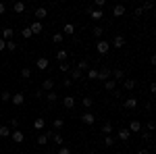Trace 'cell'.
Instances as JSON below:
<instances>
[{
  "label": "cell",
  "instance_id": "cell-36",
  "mask_svg": "<svg viewBox=\"0 0 156 154\" xmlns=\"http://www.w3.org/2000/svg\"><path fill=\"white\" fill-rule=\"evenodd\" d=\"M112 75H115V79H123V77H125V73L121 71V69H115V71H112Z\"/></svg>",
  "mask_w": 156,
  "mask_h": 154
},
{
  "label": "cell",
  "instance_id": "cell-20",
  "mask_svg": "<svg viewBox=\"0 0 156 154\" xmlns=\"http://www.w3.org/2000/svg\"><path fill=\"white\" fill-rule=\"evenodd\" d=\"M112 46H115V48H123V46H125V38H123V36H117L115 40H112Z\"/></svg>",
  "mask_w": 156,
  "mask_h": 154
},
{
  "label": "cell",
  "instance_id": "cell-15",
  "mask_svg": "<svg viewBox=\"0 0 156 154\" xmlns=\"http://www.w3.org/2000/svg\"><path fill=\"white\" fill-rule=\"evenodd\" d=\"M81 77H83V71H79L77 67H75V69H71V77H69L71 81H73V79H77V81H79Z\"/></svg>",
  "mask_w": 156,
  "mask_h": 154
},
{
  "label": "cell",
  "instance_id": "cell-30",
  "mask_svg": "<svg viewBox=\"0 0 156 154\" xmlns=\"http://www.w3.org/2000/svg\"><path fill=\"white\" fill-rule=\"evenodd\" d=\"M21 77H23V79H29V77H31V69H29V67H23V69H21Z\"/></svg>",
  "mask_w": 156,
  "mask_h": 154
},
{
  "label": "cell",
  "instance_id": "cell-19",
  "mask_svg": "<svg viewBox=\"0 0 156 154\" xmlns=\"http://www.w3.org/2000/svg\"><path fill=\"white\" fill-rule=\"evenodd\" d=\"M0 138H11V127L9 125H0Z\"/></svg>",
  "mask_w": 156,
  "mask_h": 154
},
{
  "label": "cell",
  "instance_id": "cell-38",
  "mask_svg": "<svg viewBox=\"0 0 156 154\" xmlns=\"http://www.w3.org/2000/svg\"><path fill=\"white\" fill-rule=\"evenodd\" d=\"M73 31H75V27H73L71 23H67V25H65V29H62V34H73Z\"/></svg>",
  "mask_w": 156,
  "mask_h": 154
},
{
  "label": "cell",
  "instance_id": "cell-31",
  "mask_svg": "<svg viewBox=\"0 0 156 154\" xmlns=\"http://www.w3.org/2000/svg\"><path fill=\"white\" fill-rule=\"evenodd\" d=\"M102 133H106V135H112V125H110V123H104V125H102Z\"/></svg>",
  "mask_w": 156,
  "mask_h": 154
},
{
  "label": "cell",
  "instance_id": "cell-2",
  "mask_svg": "<svg viewBox=\"0 0 156 154\" xmlns=\"http://www.w3.org/2000/svg\"><path fill=\"white\" fill-rule=\"evenodd\" d=\"M96 50H98V54H106L108 50H110V42H106V40H100L96 44Z\"/></svg>",
  "mask_w": 156,
  "mask_h": 154
},
{
  "label": "cell",
  "instance_id": "cell-18",
  "mask_svg": "<svg viewBox=\"0 0 156 154\" xmlns=\"http://www.w3.org/2000/svg\"><path fill=\"white\" fill-rule=\"evenodd\" d=\"M135 106H137V98H127V100H125V108L133 110Z\"/></svg>",
  "mask_w": 156,
  "mask_h": 154
},
{
  "label": "cell",
  "instance_id": "cell-24",
  "mask_svg": "<svg viewBox=\"0 0 156 154\" xmlns=\"http://www.w3.org/2000/svg\"><path fill=\"white\" fill-rule=\"evenodd\" d=\"M87 79H98V69L96 67H90V69H87Z\"/></svg>",
  "mask_w": 156,
  "mask_h": 154
},
{
  "label": "cell",
  "instance_id": "cell-35",
  "mask_svg": "<svg viewBox=\"0 0 156 154\" xmlns=\"http://www.w3.org/2000/svg\"><path fill=\"white\" fill-rule=\"evenodd\" d=\"M0 100L2 102H11V92H2L0 94Z\"/></svg>",
  "mask_w": 156,
  "mask_h": 154
},
{
  "label": "cell",
  "instance_id": "cell-16",
  "mask_svg": "<svg viewBox=\"0 0 156 154\" xmlns=\"http://www.w3.org/2000/svg\"><path fill=\"white\" fill-rule=\"evenodd\" d=\"M129 131H142V123H140V121H137V119H133L131 123H129Z\"/></svg>",
  "mask_w": 156,
  "mask_h": 154
},
{
  "label": "cell",
  "instance_id": "cell-54",
  "mask_svg": "<svg viewBox=\"0 0 156 154\" xmlns=\"http://www.w3.org/2000/svg\"><path fill=\"white\" fill-rule=\"evenodd\" d=\"M92 154H96V152H92Z\"/></svg>",
  "mask_w": 156,
  "mask_h": 154
},
{
  "label": "cell",
  "instance_id": "cell-49",
  "mask_svg": "<svg viewBox=\"0 0 156 154\" xmlns=\"http://www.w3.org/2000/svg\"><path fill=\"white\" fill-rule=\"evenodd\" d=\"M142 15H144V11H142V6H137V9H135V17H142Z\"/></svg>",
  "mask_w": 156,
  "mask_h": 154
},
{
  "label": "cell",
  "instance_id": "cell-6",
  "mask_svg": "<svg viewBox=\"0 0 156 154\" xmlns=\"http://www.w3.org/2000/svg\"><path fill=\"white\" fill-rule=\"evenodd\" d=\"M48 59H46V56H40V59L36 60V67L37 69H40V71H46V69H48Z\"/></svg>",
  "mask_w": 156,
  "mask_h": 154
},
{
  "label": "cell",
  "instance_id": "cell-3",
  "mask_svg": "<svg viewBox=\"0 0 156 154\" xmlns=\"http://www.w3.org/2000/svg\"><path fill=\"white\" fill-rule=\"evenodd\" d=\"M129 138H131V131L127 129V127H123V129L117 131V140H121V142H127Z\"/></svg>",
  "mask_w": 156,
  "mask_h": 154
},
{
  "label": "cell",
  "instance_id": "cell-47",
  "mask_svg": "<svg viewBox=\"0 0 156 154\" xmlns=\"http://www.w3.org/2000/svg\"><path fill=\"white\" fill-rule=\"evenodd\" d=\"M142 138H144L146 142H150V140H152V133H142Z\"/></svg>",
  "mask_w": 156,
  "mask_h": 154
},
{
  "label": "cell",
  "instance_id": "cell-42",
  "mask_svg": "<svg viewBox=\"0 0 156 154\" xmlns=\"http://www.w3.org/2000/svg\"><path fill=\"white\" fill-rule=\"evenodd\" d=\"M56 154H71V148H67V146H60V150Z\"/></svg>",
  "mask_w": 156,
  "mask_h": 154
},
{
  "label": "cell",
  "instance_id": "cell-29",
  "mask_svg": "<svg viewBox=\"0 0 156 154\" xmlns=\"http://www.w3.org/2000/svg\"><path fill=\"white\" fill-rule=\"evenodd\" d=\"M50 138L58 144V146H62V142H65V140H62V135H60V133H54V131H52V135H50Z\"/></svg>",
  "mask_w": 156,
  "mask_h": 154
},
{
  "label": "cell",
  "instance_id": "cell-11",
  "mask_svg": "<svg viewBox=\"0 0 156 154\" xmlns=\"http://www.w3.org/2000/svg\"><path fill=\"white\" fill-rule=\"evenodd\" d=\"M29 29H31V34L36 36V34H42V29H44V27H42V23H40V21H34V23L29 25Z\"/></svg>",
  "mask_w": 156,
  "mask_h": 154
},
{
  "label": "cell",
  "instance_id": "cell-17",
  "mask_svg": "<svg viewBox=\"0 0 156 154\" xmlns=\"http://www.w3.org/2000/svg\"><path fill=\"white\" fill-rule=\"evenodd\" d=\"M52 88H54V81H52V79H44L42 90H44V92H52Z\"/></svg>",
  "mask_w": 156,
  "mask_h": 154
},
{
  "label": "cell",
  "instance_id": "cell-50",
  "mask_svg": "<svg viewBox=\"0 0 156 154\" xmlns=\"http://www.w3.org/2000/svg\"><path fill=\"white\" fill-rule=\"evenodd\" d=\"M4 11H6V4H4V2H0V15H4Z\"/></svg>",
  "mask_w": 156,
  "mask_h": 154
},
{
  "label": "cell",
  "instance_id": "cell-40",
  "mask_svg": "<svg viewBox=\"0 0 156 154\" xmlns=\"http://www.w3.org/2000/svg\"><path fill=\"white\" fill-rule=\"evenodd\" d=\"M62 125H65V121H62V119H54V129H60Z\"/></svg>",
  "mask_w": 156,
  "mask_h": 154
},
{
  "label": "cell",
  "instance_id": "cell-37",
  "mask_svg": "<svg viewBox=\"0 0 156 154\" xmlns=\"http://www.w3.org/2000/svg\"><path fill=\"white\" fill-rule=\"evenodd\" d=\"M104 144H106L108 148H110V146L115 144V135H106V138H104Z\"/></svg>",
  "mask_w": 156,
  "mask_h": 154
},
{
  "label": "cell",
  "instance_id": "cell-1",
  "mask_svg": "<svg viewBox=\"0 0 156 154\" xmlns=\"http://www.w3.org/2000/svg\"><path fill=\"white\" fill-rule=\"evenodd\" d=\"M12 36H15V29H12V27H4V29L0 31V40H4V42H11Z\"/></svg>",
  "mask_w": 156,
  "mask_h": 154
},
{
  "label": "cell",
  "instance_id": "cell-43",
  "mask_svg": "<svg viewBox=\"0 0 156 154\" xmlns=\"http://www.w3.org/2000/svg\"><path fill=\"white\" fill-rule=\"evenodd\" d=\"M6 50H11V52H12V50H17V44H15L12 40H11V42H6Z\"/></svg>",
  "mask_w": 156,
  "mask_h": 154
},
{
  "label": "cell",
  "instance_id": "cell-10",
  "mask_svg": "<svg viewBox=\"0 0 156 154\" xmlns=\"http://www.w3.org/2000/svg\"><path fill=\"white\" fill-rule=\"evenodd\" d=\"M62 106L65 108H73L75 106V98H73V96H65V98H62Z\"/></svg>",
  "mask_w": 156,
  "mask_h": 154
},
{
  "label": "cell",
  "instance_id": "cell-33",
  "mask_svg": "<svg viewBox=\"0 0 156 154\" xmlns=\"http://www.w3.org/2000/svg\"><path fill=\"white\" fill-rule=\"evenodd\" d=\"M21 36H23L25 40H29V38L34 36V34H31V29H29V27H23V31H21Z\"/></svg>",
  "mask_w": 156,
  "mask_h": 154
},
{
  "label": "cell",
  "instance_id": "cell-45",
  "mask_svg": "<svg viewBox=\"0 0 156 154\" xmlns=\"http://www.w3.org/2000/svg\"><path fill=\"white\" fill-rule=\"evenodd\" d=\"M11 127L12 129H19V119H11Z\"/></svg>",
  "mask_w": 156,
  "mask_h": 154
},
{
  "label": "cell",
  "instance_id": "cell-44",
  "mask_svg": "<svg viewBox=\"0 0 156 154\" xmlns=\"http://www.w3.org/2000/svg\"><path fill=\"white\" fill-rule=\"evenodd\" d=\"M94 4H96V9H98V11H100V9H102V6H104V4H106V0H96V2H94Z\"/></svg>",
  "mask_w": 156,
  "mask_h": 154
},
{
  "label": "cell",
  "instance_id": "cell-28",
  "mask_svg": "<svg viewBox=\"0 0 156 154\" xmlns=\"http://www.w3.org/2000/svg\"><path fill=\"white\" fill-rule=\"evenodd\" d=\"M46 100H48L50 104H54V102L58 100V96H56V92H48V94H46Z\"/></svg>",
  "mask_w": 156,
  "mask_h": 154
},
{
  "label": "cell",
  "instance_id": "cell-13",
  "mask_svg": "<svg viewBox=\"0 0 156 154\" xmlns=\"http://www.w3.org/2000/svg\"><path fill=\"white\" fill-rule=\"evenodd\" d=\"M135 85H137V81H135V79H131V77L123 81V88H125L127 92H131V90H133V88H135Z\"/></svg>",
  "mask_w": 156,
  "mask_h": 154
},
{
  "label": "cell",
  "instance_id": "cell-7",
  "mask_svg": "<svg viewBox=\"0 0 156 154\" xmlns=\"http://www.w3.org/2000/svg\"><path fill=\"white\" fill-rule=\"evenodd\" d=\"M11 102H12V104H15V106H21V104H23V102H25V96L21 94V92H17V94H15V96H11Z\"/></svg>",
  "mask_w": 156,
  "mask_h": 154
},
{
  "label": "cell",
  "instance_id": "cell-22",
  "mask_svg": "<svg viewBox=\"0 0 156 154\" xmlns=\"http://www.w3.org/2000/svg\"><path fill=\"white\" fill-rule=\"evenodd\" d=\"M54 56H56L58 63H67V52H65V50H56V54H54Z\"/></svg>",
  "mask_w": 156,
  "mask_h": 154
},
{
  "label": "cell",
  "instance_id": "cell-9",
  "mask_svg": "<svg viewBox=\"0 0 156 154\" xmlns=\"http://www.w3.org/2000/svg\"><path fill=\"white\" fill-rule=\"evenodd\" d=\"M81 121H83L85 125H94V121H96V117H94L92 113H83V115H81Z\"/></svg>",
  "mask_w": 156,
  "mask_h": 154
},
{
  "label": "cell",
  "instance_id": "cell-39",
  "mask_svg": "<svg viewBox=\"0 0 156 154\" xmlns=\"http://www.w3.org/2000/svg\"><path fill=\"white\" fill-rule=\"evenodd\" d=\"M92 34H94V38H100L102 34H104V29H102V27H94V31H92Z\"/></svg>",
  "mask_w": 156,
  "mask_h": 154
},
{
  "label": "cell",
  "instance_id": "cell-51",
  "mask_svg": "<svg viewBox=\"0 0 156 154\" xmlns=\"http://www.w3.org/2000/svg\"><path fill=\"white\" fill-rule=\"evenodd\" d=\"M137 154H150V150L148 148H142V150H137Z\"/></svg>",
  "mask_w": 156,
  "mask_h": 154
},
{
  "label": "cell",
  "instance_id": "cell-4",
  "mask_svg": "<svg viewBox=\"0 0 156 154\" xmlns=\"http://www.w3.org/2000/svg\"><path fill=\"white\" fill-rule=\"evenodd\" d=\"M98 79L108 81V79H110V67H102V69H98Z\"/></svg>",
  "mask_w": 156,
  "mask_h": 154
},
{
  "label": "cell",
  "instance_id": "cell-25",
  "mask_svg": "<svg viewBox=\"0 0 156 154\" xmlns=\"http://www.w3.org/2000/svg\"><path fill=\"white\" fill-rule=\"evenodd\" d=\"M115 85H117L115 79H108V81H104V90H106V92H112V90H115Z\"/></svg>",
  "mask_w": 156,
  "mask_h": 154
},
{
  "label": "cell",
  "instance_id": "cell-34",
  "mask_svg": "<svg viewBox=\"0 0 156 154\" xmlns=\"http://www.w3.org/2000/svg\"><path fill=\"white\" fill-rule=\"evenodd\" d=\"M62 40H65V36H62V34H54V36H52V42H54V44H60Z\"/></svg>",
  "mask_w": 156,
  "mask_h": 154
},
{
  "label": "cell",
  "instance_id": "cell-53",
  "mask_svg": "<svg viewBox=\"0 0 156 154\" xmlns=\"http://www.w3.org/2000/svg\"><path fill=\"white\" fill-rule=\"evenodd\" d=\"M42 154H52V152H50V150H44V152H42Z\"/></svg>",
  "mask_w": 156,
  "mask_h": 154
},
{
  "label": "cell",
  "instance_id": "cell-12",
  "mask_svg": "<svg viewBox=\"0 0 156 154\" xmlns=\"http://www.w3.org/2000/svg\"><path fill=\"white\" fill-rule=\"evenodd\" d=\"M90 17H92L94 21H100V19L104 17V13H102V11H98V9H90Z\"/></svg>",
  "mask_w": 156,
  "mask_h": 154
},
{
  "label": "cell",
  "instance_id": "cell-27",
  "mask_svg": "<svg viewBox=\"0 0 156 154\" xmlns=\"http://www.w3.org/2000/svg\"><path fill=\"white\" fill-rule=\"evenodd\" d=\"M12 11L15 13H23L25 11V2H15V4H12Z\"/></svg>",
  "mask_w": 156,
  "mask_h": 154
},
{
  "label": "cell",
  "instance_id": "cell-14",
  "mask_svg": "<svg viewBox=\"0 0 156 154\" xmlns=\"http://www.w3.org/2000/svg\"><path fill=\"white\" fill-rule=\"evenodd\" d=\"M125 15V6L123 4H117L115 9H112V17H123Z\"/></svg>",
  "mask_w": 156,
  "mask_h": 154
},
{
  "label": "cell",
  "instance_id": "cell-21",
  "mask_svg": "<svg viewBox=\"0 0 156 154\" xmlns=\"http://www.w3.org/2000/svg\"><path fill=\"white\" fill-rule=\"evenodd\" d=\"M44 125H46L44 117H37V119H36V123H34V127H36L37 131H42V129H44Z\"/></svg>",
  "mask_w": 156,
  "mask_h": 154
},
{
  "label": "cell",
  "instance_id": "cell-52",
  "mask_svg": "<svg viewBox=\"0 0 156 154\" xmlns=\"http://www.w3.org/2000/svg\"><path fill=\"white\" fill-rule=\"evenodd\" d=\"M4 48H6V42H4V40H0V50H4Z\"/></svg>",
  "mask_w": 156,
  "mask_h": 154
},
{
  "label": "cell",
  "instance_id": "cell-8",
  "mask_svg": "<svg viewBox=\"0 0 156 154\" xmlns=\"http://www.w3.org/2000/svg\"><path fill=\"white\" fill-rule=\"evenodd\" d=\"M34 15H36V19H37V21L42 23V19H44V17H48V11H46L44 6H37L36 11H34Z\"/></svg>",
  "mask_w": 156,
  "mask_h": 154
},
{
  "label": "cell",
  "instance_id": "cell-32",
  "mask_svg": "<svg viewBox=\"0 0 156 154\" xmlns=\"http://www.w3.org/2000/svg\"><path fill=\"white\" fill-rule=\"evenodd\" d=\"M83 106L85 108H92V106H94V98H90V96H87V98H83Z\"/></svg>",
  "mask_w": 156,
  "mask_h": 154
},
{
  "label": "cell",
  "instance_id": "cell-48",
  "mask_svg": "<svg viewBox=\"0 0 156 154\" xmlns=\"http://www.w3.org/2000/svg\"><path fill=\"white\" fill-rule=\"evenodd\" d=\"M150 9H152V2H144V9L142 11H150Z\"/></svg>",
  "mask_w": 156,
  "mask_h": 154
},
{
  "label": "cell",
  "instance_id": "cell-26",
  "mask_svg": "<svg viewBox=\"0 0 156 154\" xmlns=\"http://www.w3.org/2000/svg\"><path fill=\"white\" fill-rule=\"evenodd\" d=\"M77 69H79V71H87V69H90V63H87V60H79V63H77Z\"/></svg>",
  "mask_w": 156,
  "mask_h": 154
},
{
  "label": "cell",
  "instance_id": "cell-23",
  "mask_svg": "<svg viewBox=\"0 0 156 154\" xmlns=\"http://www.w3.org/2000/svg\"><path fill=\"white\" fill-rule=\"evenodd\" d=\"M48 133H40V135H37V144H40V146H46V144H48Z\"/></svg>",
  "mask_w": 156,
  "mask_h": 154
},
{
  "label": "cell",
  "instance_id": "cell-5",
  "mask_svg": "<svg viewBox=\"0 0 156 154\" xmlns=\"http://www.w3.org/2000/svg\"><path fill=\"white\" fill-rule=\"evenodd\" d=\"M11 138H12V142L21 144V142L25 140V133H23V131H19V129H12V131H11Z\"/></svg>",
  "mask_w": 156,
  "mask_h": 154
},
{
  "label": "cell",
  "instance_id": "cell-41",
  "mask_svg": "<svg viewBox=\"0 0 156 154\" xmlns=\"http://www.w3.org/2000/svg\"><path fill=\"white\" fill-rule=\"evenodd\" d=\"M60 71H71V65H69V63H60Z\"/></svg>",
  "mask_w": 156,
  "mask_h": 154
},
{
  "label": "cell",
  "instance_id": "cell-46",
  "mask_svg": "<svg viewBox=\"0 0 156 154\" xmlns=\"http://www.w3.org/2000/svg\"><path fill=\"white\" fill-rule=\"evenodd\" d=\"M62 85H65V88H71V85H73V81H71V79H69V77H67V79L62 81Z\"/></svg>",
  "mask_w": 156,
  "mask_h": 154
}]
</instances>
